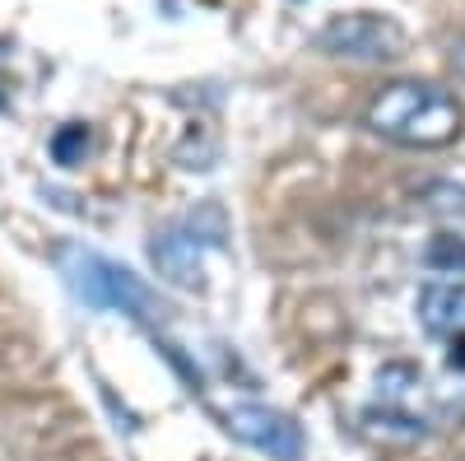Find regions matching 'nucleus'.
I'll return each mask as SVG.
<instances>
[{"label":"nucleus","mask_w":465,"mask_h":461,"mask_svg":"<svg viewBox=\"0 0 465 461\" xmlns=\"http://www.w3.org/2000/svg\"><path fill=\"white\" fill-rule=\"evenodd\" d=\"M89 145H94V135H89L84 122H65V126L52 135V159H56L61 168H80L84 154H89Z\"/></svg>","instance_id":"nucleus-8"},{"label":"nucleus","mask_w":465,"mask_h":461,"mask_svg":"<svg viewBox=\"0 0 465 461\" xmlns=\"http://www.w3.org/2000/svg\"><path fill=\"white\" fill-rule=\"evenodd\" d=\"M56 266L65 276V289L80 298L94 313H116L131 322H159L163 303L140 276H131L126 266H116L112 256L80 247V243H61L56 247Z\"/></svg>","instance_id":"nucleus-2"},{"label":"nucleus","mask_w":465,"mask_h":461,"mask_svg":"<svg viewBox=\"0 0 465 461\" xmlns=\"http://www.w3.org/2000/svg\"><path fill=\"white\" fill-rule=\"evenodd\" d=\"M410 47L401 19L377 15V10H349L317 28V52L335 61H359V65H391Z\"/></svg>","instance_id":"nucleus-3"},{"label":"nucleus","mask_w":465,"mask_h":461,"mask_svg":"<svg viewBox=\"0 0 465 461\" xmlns=\"http://www.w3.org/2000/svg\"><path fill=\"white\" fill-rule=\"evenodd\" d=\"M223 429L238 438V443L265 452L270 461H302L307 456V438L298 429V419L284 415V410H275V406H256V401L228 406L223 410Z\"/></svg>","instance_id":"nucleus-6"},{"label":"nucleus","mask_w":465,"mask_h":461,"mask_svg":"<svg viewBox=\"0 0 465 461\" xmlns=\"http://www.w3.org/2000/svg\"><path fill=\"white\" fill-rule=\"evenodd\" d=\"M363 126L401 149H447L465 131V107L433 80H391L368 98Z\"/></svg>","instance_id":"nucleus-1"},{"label":"nucleus","mask_w":465,"mask_h":461,"mask_svg":"<svg viewBox=\"0 0 465 461\" xmlns=\"http://www.w3.org/2000/svg\"><path fill=\"white\" fill-rule=\"evenodd\" d=\"M429 266H433V271L465 276V238H438V243L429 247Z\"/></svg>","instance_id":"nucleus-9"},{"label":"nucleus","mask_w":465,"mask_h":461,"mask_svg":"<svg viewBox=\"0 0 465 461\" xmlns=\"http://www.w3.org/2000/svg\"><path fill=\"white\" fill-rule=\"evenodd\" d=\"M368 425L386 438H423L429 434V382L414 364L377 368V396L368 406Z\"/></svg>","instance_id":"nucleus-4"},{"label":"nucleus","mask_w":465,"mask_h":461,"mask_svg":"<svg viewBox=\"0 0 465 461\" xmlns=\"http://www.w3.org/2000/svg\"><path fill=\"white\" fill-rule=\"evenodd\" d=\"M451 75L465 85V37H456V43H451Z\"/></svg>","instance_id":"nucleus-11"},{"label":"nucleus","mask_w":465,"mask_h":461,"mask_svg":"<svg viewBox=\"0 0 465 461\" xmlns=\"http://www.w3.org/2000/svg\"><path fill=\"white\" fill-rule=\"evenodd\" d=\"M214 247H223V234H201V224L186 219V224H173L163 234H153L149 261L163 285L196 294V289H205V252H214Z\"/></svg>","instance_id":"nucleus-5"},{"label":"nucleus","mask_w":465,"mask_h":461,"mask_svg":"<svg viewBox=\"0 0 465 461\" xmlns=\"http://www.w3.org/2000/svg\"><path fill=\"white\" fill-rule=\"evenodd\" d=\"M419 326L433 340H460L465 336V280H429L414 298Z\"/></svg>","instance_id":"nucleus-7"},{"label":"nucleus","mask_w":465,"mask_h":461,"mask_svg":"<svg viewBox=\"0 0 465 461\" xmlns=\"http://www.w3.org/2000/svg\"><path fill=\"white\" fill-rule=\"evenodd\" d=\"M447 364H451L456 373H465V336H460V340H447Z\"/></svg>","instance_id":"nucleus-10"}]
</instances>
